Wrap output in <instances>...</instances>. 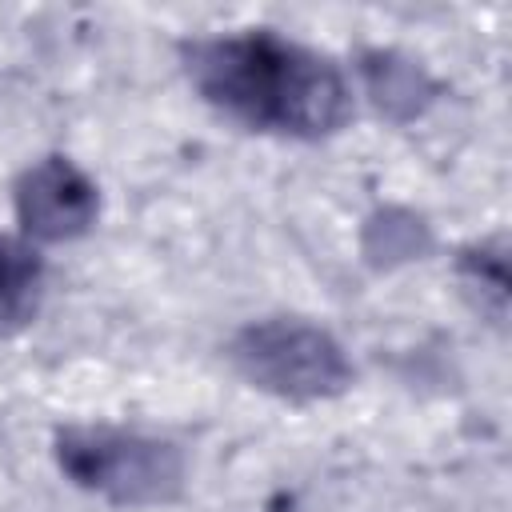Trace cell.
I'll return each instance as SVG.
<instances>
[{"label":"cell","mask_w":512,"mask_h":512,"mask_svg":"<svg viewBox=\"0 0 512 512\" xmlns=\"http://www.w3.org/2000/svg\"><path fill=\"white\" fill-rule=\"evenodd\" d=\"M188 72L216 108L252 128L328 136L352 116V92L340 68L268 28L192 44Z\"/></svg>","instance_id":"obj_1"},{"label":"cell","mask_w":512,"mask_h":512,"mask_svg":"<svg viewBox=\"0 0 512 512\" xmlns=\"http://www.w3.org/2000/svg\"><path fill=\"white\" fill-rule=\"evenodd\" d=\"M60 464L76 484L116 504H160L176 496L184 476L180 452L172 444L132 432H108V428L64 432Z\"/></svg>","instance_id":"obj_2"},{"label":"cell","mask_w":512,"mask_h":512,"mask_svg":"<svg viewBox=\"0 0 512 512\" xmlns=\"http://www.w3.org/2000/svg\"><path fill=\"white\" fill-rule=\"evenodd\" d=\"M236 364L248 380L292 400L332 396L352 380L340 344L304 320H264L236 340Z\"/></svg>","instance_id":"obj_3"},{"label":"cell","mask_w":512,"mask_h":512,"mask_svg":"<svg viewBox=\"0 0 512 512\" xmlns=\"http://www.w3.org/2000/svg\"><path fill=\"white\" fill-rule=\"evenodd\" d=\"M20 220L40 240L80 236L96 216V188L60 156L36 164L16 192Z\"/></svg>","instance_id":"obj_4"},{"label":"cell","mask_w":512,"mask_h":512,"mask_svg":"<svg viewBox=\"0 0 512 512\" xmlns=\"http://www.w3.org/2000/svg\"><path fill=\"white\" fill-rule=\"evenodd\" d=\"M36 296H40L36 256L24 244L0 236V332H12L24 320H32Z\"/></svg>","instance_id":"obj_5"}]
</instances>
